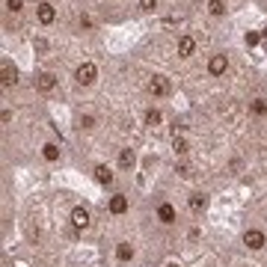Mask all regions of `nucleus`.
Listing matches in <instances>:
<instances>
[{"mask_svg":"<svg viewBox=\"0 0 267 267\" xmlns=\"http://www.w3.org/2000/svg\"><path fill=\"white\" fill-rule=\"evenodd\" d=\"M95 77H98V68H95V62H83V65H77V71H74V80H77L80 86H89V83H95Z\"/></svg>","mask_w":267,"mask_h":267,"instance_id":"f257e3e1","label":"nucleus"},{"mask_svg":"<svg viewBox=\"0 0 267 267\" xmlns=\"http://www.w3.org/2000/svg\"><path fill=\"white\" fill-rule=\"evenodd\" d=\"M169 77H163V74H155L152 80H149V92L152 95H158V98H163V95H169Z\"/></svg>","mask_w":267,"mask_h":267,"instance_id":"f03ea898","label":"nucleus"},{"mask_svg":"<svg viewBox=\"0 0 267 267\" xmlns=\"http://www.w3.org/2000/svg\"><path fill=\"white\" fill-rule=\"evenodd\" d=\"M244 244L250 247V250H262L267 244V238H265V232H259V229H250L247 235H244Z\"/></svg>","mask_w":267,"mask_h":267,"instance_id":"7ed1b4c3","label":"nucleus"},{"mask_svg":"<svg viewBox=\"0 0 267 267\" xmlns=\"http://www.w3.org/2000/svg\"><path fill=\"white\" fill-rule=\"evenodd\" d=\"M226 68H229V59H226L223 53H214V56H211V62H208V71H211L214 77H220Z\"/></svg>","mask_w":267,"mask_h":267,"instance_id":"20e7f679","label":"nucleus"},{"mask_svg":"<svg viewBox=\"0 0 267 267\" xmlns=\"http://www.w3.org/2000/svg\"><path fill=\"white\" fill-rule=\"evenodd\" d=\"M36 15H39V21H42V24H53L56 9H53L51 3H39V6H36Z\"/></svg>","mask_w":267,"mask_h":267,"instance_id":"39448f33","label":"nucleus"},{"mask_svg":"<svg viewBox=\"0 0 267 267\" xmlns=\"http://www.w3.org/2000/svg\"><path fill=\"white\" fill-rule=\"evenodd\" d=\"M53 86H56V77H53L51 71H42V74L36 77V89H39V92H51Z\"/></svg>","mask_w":267,"mask_h":267,"instance_id":"423d86ee","label":"nucleus"},{"mask_svg":"<svg viewBox=\"0 0 267 267\" xmlns=\"http://www.w3.org/2000/svg\"><path fill=\"white\" fill-rule=\"evenodd\" d=\"M193 51H196V39L193 36H181L178 39V53L181 56H193Z\"/></svg>","mask_w":267,"mask_h":267,"instance_id":"0eeeda50","label":"nucleus"},{"mask_svg":"<svg viewBox=\"0 0 267 267\" xmlns=\"http://www.w3.org/2000/svg\"><path fill=\"white\" fill-rule=\"evenodd\" d=\"M71 223H74V229H86L89 226V211L86 208H74L71 211Z\"/></svg>","mask_w":267,"mask_h":267,"instance_id":"6e6552de","label":"nucleus"},{"mask_svg":"<svg viewBox=\"0 0 267 267\" xmlns=\"http://www.w3.org/2000/svg\"><path fill=\"white\" fill-rule=\"evenodd\" d=\"M158 220H160V223H166V226H169V223H175V208H172L169 202H163V205L158 208Z\"/></svg>","mask_w":267,"mask_h":267,"instance_id":"1a4fd4ad","label":"nucleus"},{"mask_svg":"<svg viewBox=\"0 0 267 267\" xmlns=\"http://www.w3.org/2000/svg\"><path fill=\"white\" fill-rule=\"evenodd\" d=\"M128 211V199L122 196V193H116L113 199H110V214H125Z\"/></svg>","mask_w":267,"mask_h":267,"instance_id":"9d476101","label":"nucleus"},{"mask_svg":"<svg viewBox=\"0 0 267 267\" xmlns=\"http://www.w3.org/2000/svg\"><path fill=\"white\" fill-rule=\"evenodd\" d=\"M205 205H208V196L205 193H190V211H205Z\"/></svg>","mask_w":267,"mask_h":267,"instance_id":"9b49d317","label":"nucleus"},{"mask_svg":"<svg viewBox=\"0 0 267 267\" xmlns=\"http://www.w3.org/2000/svg\"><path fill=\"white\" fill-rule=\"evenodd\" d=\"M18 77H15V65H9V62H3V86L9 89L12 83H15Z\"/></svg>","mask_w":267,"mask_h":267,"instance_id":"f8f14e48","label":"nucleus"},{"mask_svg":"<svg viewBox=\"0 0 267 267\" xmlns=\"http://www.w3.org/2000/svg\"><path fill=\"white\" fill-rule=\"evenodd\" d=\"M42 155H45V160H56L59 158V146L56 143H45L42 146Z\"/></svg>","mask_w":267,"mask_h":267,"instance_id":"ddd939ff","label":"nucleus"},{"mask_svg":"<svg viewBox=\"0 0 267 267\" xmlns=\"http://www.w3.org/2000/svg\"><path fill=\"white\" fill-rule=\"evenodd\" d=\"M95 178H98V184H110L113 181V172L101 163V166H95Z\"/></svg>","mask_w":267,"mask_h":267,"instance_id":"4468645a","label":"nucleus"},{"mask_svg":"<svg viewBox=\"0 0 267 267\" xmlns=\"http://www.w3.org/2000/svg\"><path fill=\"white\" fill-rule=\"evenodd\" d=\"M131 256H134V247H131V244H119V247H116V259H119V262H128Z\"/></svg>","mask_w":267,"mask_h":267,"instance_id":"2eb2a0df","label":"nucleus"},{"mask_svg":"<svg viewBox=\"0 0 267 267\" xmlns=\"http://www.w3.org/2000/svg\"><path fill=\"white\" fill-rule=\"evenodd\" d=\"M160 119H163V116H160V110H155V107H152V110H146V125L158 128V125H160Z\"/></svg>","mask_w":267,"mask_h":267,"instance_id":"dca6fc26","label":"nucleus"},{"mask_svg":"<svg viewBox=\"0 0 267 267\" xmlns=\"http://www.w3.org/2000/svg\"><path fill=\"white\" fill-rule=\"evenodd\" d=\"M172 149H175V155H187V140L184 137H175L172 140Z\"/></svg>","mask_w":267,"mask_h":267,"instance_id":"f3484780","label":"nucleus"},{"mask_svg":"<svg viewBox=\"0 0 267 267\" xmlns=\"http://www.w3.org/2000/svg\"><path fill=\"white\" fill-rule=\"evenodd\" d=\"M119 163H122V166H134V152H131V149H122Z\"/></svg>","mask_w":267,"mask_h":267,"instance_id":"a211bd4d","label":"nucleus"},{"mask_svg":"<svg viewBox=\"0 0 267 267\" xmlns=\"http://www.w3.org/2000/svg\"><path fill=\"white\" fill-rule=\"evenodd\" d=\"M208 9H211V15H223L226 12V3L223 0H208Z\"/></svg>","mask_w":267,"mask_h":267,"instance_id":"6ab92c4d","label":"nucleus"},{"mask_svg":"<svg viewBox=\"0 0 267 267\" xmlns=\"http://www.w3.org/2000/svg\"><path fill=\"white\" fill-rule=\"evenodd\" d=\"M250 110H253L256 116H265V113H267V104L259 98V101H253V104H250Z\"/></svg>","mask_w":267,"mask_h":267,"instance_id":"aec40b11","label":"nucleus"},{"mask_svg":"<svg viewBox=\"0 0 267 267\" xmlns=\"http://www.w3.org/2000/svg\"><path fill=\"white\" fill-rule=\"evenodd\" d=\"M262 42V33H247V45H259Z\"/></svg>","mask_w":267,"mask_h":267,"instance_id":"412c9836","label":"nucleus"},{"mask_svg":"<svg viewBox=\"0 0 267 267\" xmlns=\"http://www.w3.org/2000/svg\"><path fill=\"white\" fill-rule=\"evenodd\" d=\"M6 6H9L12 12H21V6H24V0H6Z\"/></svg>","mask_w":267,"mask_h":267,"instance_id":"4be33fe9","label":"nucleus"},{"mask_svg":"<svg viewBox=\"0 0 267 267\" xmlns=\"http://www.w3.org/2000/svg\"><path fill=\"white\" fill-rule=\"evenodd\" d=\"M158 6V0H140V9H146V12H152Z\"/></svg>","mask_w":267,"mask_h":267,"instance_id":"5701e85b","label":"nucleus"},{"mask_svg":"<svg viewBox=\"0 0 267 267\" xmlns=\"http://www.w3.org/2000/svg\"><path fill=\"white\" fill-rule=\"evenodd\" d=\"M92 125H95V119H92V116H83V119H80V128H86V131H89Z\"/></svg>","mask_w":267,"mask_h":267,"instance_id":"b1692460","label":"nucleus"},{"mask_svg":"<svg viewBox=\"0 0 267 267\" xmlns=\"http://www.w3.org/2000/svg\"><path fill=\"white\" fill-rule=\"evenodd\" d=\"M178 175H184V178H190L193 172H190V166H178Z\"/></svg>","mask_w":267,"mask_h":267,"instance_id":"393cba45","label":"nucleus"},{"mask_svg":"<svg viewBox=\"0 0 267 267\" xmlns=\"http://www.w3.org/2000/svg\"><path fill=\"white\" fill-rule=\"evenodd\" d=\"M262 39H267V30H265V33H262Z\"/></svg>","mask_w":267,"mask_h":267,"instance_id":"a878e982","label":"nucleus"},{"mask_svg":"<svg viewBox=\"0 0 267 267\" xmlns=\"http://www.w3.org/2000/svg\"><path fill=\"white\" fill-rule=\"evenodd\" d=\"M166 267H178V265H166Z\"/></svg>","mask_w":267,"mask_h":267,"instance_id":"bb28decb","label":"nucleus"},{"mask_svg":"<svg viewBox=\"0 0 267 267\" xmlns=\"http://www.w3.org/2000/svg\"><path fill=\"white\" fill-rule=\"evenodd\" d=\"M33 3H39V0H33Z\"/></svg>","mask_w":267,"mask_h":267,"instance_id":"cd10ccee","label":"nucleus"}]
</instances>
